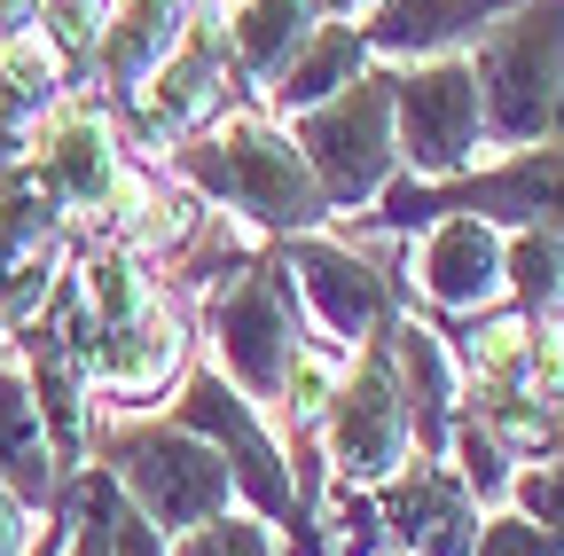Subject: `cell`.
Listing matches in <instances>:
<instances>
[{
	"mask_svg": "<svg viewBox=\"0 0 564 556\" xmlns=\"http://www.w3.org/2000/svg\"><path fill=\"white\" fill-rule=\"evenodd\" d=\"M158 157H165V173H173L188 196H204L212 212L251 220V228L274 236V243H282V236H314V228L329 220V204H322V188H314L299 142H291L274 118H259V110L212 118L204 133H188V142H173V150H158Z\"/></svg>",
	"mask_w": 564,
	"mask_h": 556,
	"instance_id": "obj_1",
	"label": "cell"
},
{
	"mask_svg": "<svg viewBox=\"0 0 564 556\" xmlns=\"http://www.w3.org/2000/svg\"><path fill=\"white\" fill-rule=\"evenodd\" d=\"M478 126L494 150L564 142V0H518L470 47Z\"/></svg>",
	"mask_w": 564,
	"mask_h": 556,
	"instance_id": "obj_2",
	"label": "cell"
},
{
	"mask_svg": "<svg viewBox=\"0 0 564 556\" xmlns=\"http://www.w3.org/2000/svg\"><path fill=\"white\" fill-rule=\"evenodd\" d=\"M447 212H470L502 236H564V142H533V150H510L502 165H470L455 181H408L392 173L369 228L384 236H408V228H432Z\"/></svg>",
	"mask_w": 564,
	"mask_h": 556,
	"instance_id": "obj_3",
	"label": "cell"
},
{
	"mask_svg": "<svg viewBox=\"0 0 564 556\" xmlns=\"http://www.w3.org/2000/svg\"><path fill=\"white\" fill-rule=\"evenodd\" d=\"M87 455H95V470H110V486L165 541L228 517V502H236L228 462L212 455L196 432H181L173 415H126V424H102V439H87Z\"/></svg>",
	"mask_w": 564,
	"mask_h": 556,
	"instance_id": "obj_4",
	"label": "cell"
},
{
	"mask_svg": "<svg viewBox=\"0 0 564 556\" xmlns=\"http://www.w3.org/2000/svg\"><path fill=\"white\" fill-rule=\"evenodd\" d=\"M204 329L220 345V377L251 400V407H282V384H291V361L306 345V314H299V283L282 251H251L236 274L204 291Z\"/></svg>",
	"mask_w": 564,
	"mask_h": 556,
	"instance_id": "obj_5",
	"label": "cell"
},
{
	"mask_svg": "<svg viewBox=\"0 0 564 556\" xmlns=\"http://www.w3.org/2000/svg\"><path fill=\"white\" fill-rule=\"evenodd\" d=\"M282 133L299 142V157H306V173H314L329 212H361V204H377L384 181L400 173V150H392V63H369L345 95L299 110Z\"/></svg>",
	"mask_w": 564,
	"mask_h": 556,
	"instance_id": "obj_6",
	"label": "cell"
},
{
	"mask_svg": "<svg viewBox=\"0 0 564 556\" xmlns=\"http://www.w3.org/2000/svg\"><path fill=\"white\" fill-rule=\"evenodd\" d=\"M478 79L470 55H423L408 72H392V150L408 181H455L478 165Z\"/></svg>",
	"mask_w": 564,
	"mask_h": 556,
	"instance_id": "obj_7",
	"label": "cell"
},
{
	"mask_svg": "<svg viewBox=\"0 0 564 556\" xmlns=\"http://www.w3.org/2000/svg\"><path fill=\"white\" fill-rule=\"evenodd\" d=\"M322 455H329V478H345V486H384L408 455H415V439H408V400H400V377H392V345L384 337H369L361 353L345 361V384H337V400H329V415H322Z\"/></svg>",
	"mask_w": 564,
	"mask_h": 556,
	"instance_id": "obj_8",
	"label": "cell"
},
{
	"mask_svg": "<svg viewBox=\"0 0 564 556\" xmlns=\"http://www.w3.org/2000/svg\"><path fill=\"white\" fill-rule=\"evenodd\" d=\"M236 63H228V32L220 24H188L181 47L158 63L150 79H141L118 110H126V133L141 150H158V142H188V133H204L212 118H228V95H236Z\"/></svg>",
	"mask_w": 564,
	"mask_h": 556,
	"instance_id": "obj_9",
	"label": "cell"
},
{
	"mask_svg": "<svg viewBox=\"0 0 564 556\" xmlns=\"http://www.w3.org/2000/svg\"><path fill=\"white\" fill-rule=\"evenodd\" d=\"M274 251H282V266H291L306 314L322 321V337L337 345V353H361V345L384 337V321L400 314V274L392 266H369L352 243H329L314 228V236H282Z\"/></svg>",
	"mask_w": 564,
	"mask_h": 556,
	"instance_id": "obj_10",
	"label": "cell"
},
{
	"mask_svg": "<svg viewBox=\"0 0 564 556\" xmlns=\"http://www.w3.org/2000/svg\"><path fill=\"white\" fill-rule=\"evenodd\" d=\"M24 181H32L40 196L63 204L70 228L110 220L118 196H126L110 110H95V102H55V118H47V133H40V150H32V165H24Z\"/></svg>",
	"mask_w": 564,
	"mask_h": 556,
	"instance_id": "obj_11",
	"label": "cell"
},
{
	"mask_svg": "<svg viewBox=\"0 0 564 556\" xmlns=\"http://www.w3.org/2000/svg\"><path fill=\"white\" fill-rule=\"evenodd\" d=\"M70 251H79V228L63 220V204L40 196L24 173L0 181V329H17L47 283L70 266Z\"/></svg>",
	"mask_w": 564,
	"mask_h": 556,
	"instance_id": "obj_12",
	"label": "cell"
},
{
	"mask_svg": "<svg viewBox=\"0 0 564 556\" xmlns=\"http://www.w3.org/2000/svg\"><path fill=\"white\" fill-rule=\"evenodd\" d=\"M181 361H188V321L165 306V291L141 306L133 321H110L95 337V361H87V392L118 400V407H158L165 384H181Z\"/></svg>",
	"mask_w": 564,
	"mask_h": 556,
	"instance_id": "obj_13",
	"label": "cell"
},
{
	"mask_svg": "<svg viewBox=\"0 0 564 556\" xmlns=\"http://www.w3.org/2000/svg\"><path fill=\"white\" fill-rule=\"evenodd\" d=\"M384 345H392V377H400V400H408V439L423 462H447V439H455V415H463V369L447 353V337L432 314H392L384 321Z\"/></svg>",
	"mask_w": 564,
	"mask_h": 556,
	"instance_id": "obj_14",
	"label": "cell"
},
{
	"mask_svg": "<svg viewBox=\"0 0 564 556\" xmlns=\"http://www.w3.org/2000/svg\"><path fill=\"white\" fill-rule=\"evenodd\" d=\"M377 510H384V533H392L408 556H470V541H478L470 486H463L447 462H423V455H408V462L377 486Z\"/></svg>",
	"mask_w": 564,
	"mask_h": 556,
	"instance_id": "obj_15",
	"label": "cell"
},
{
	"mask_svg": "<svg viewBox=\"0 0 564 556\" xmlns=\"http://www.w3.org/2000/svg\"><path fill=\"white\" fill-rule=\"evenodd\" d=\"M502 228H486L470 212H447L423 228L415 243V291L432 314H486V306H502Z\"/></svg>",
	"mask_w": 564,
	"mask_h": 556,
	"instance_id": "obj_16",
	"label": "cell"
},
{
	"mask_svg": "<svg viewBox=\"0 0 564 556\" xmlns=\"http://www.w3.org/2000/svg\"><path fill=\"white\" fill-rule=\"evenodd\" d=\"M518 0H377L361 17V47L369 63H423V55H455V40H478L494 17H510Z\"/></svg>",
	"mask_w": 564,
	"mask_h": 556,
	"instance_id": "obj_17",
	"label": "cell"
},
{
	"mask_svg": "<svg viewBox=\"0 0 564 556\" xmlns=\"http://www.w3.org/2000/svg\"><path fill=\"white\" fill-rule=\"evenodd\" d=\"M0 486H9L32 517H40V510L55 517V502H63V462H55V447H47L40 400H32L17 353H0Z\"/></svg>",
	"mask_w": 564,
	"mask_h": 556,
	"instance_id": "obj_18",
	"label": "cell"
},
{
	"mask_svg": "<svg viewBox=\"0 0 564 556\" xmlns=\"http://www.w3.org/2000/svg\"><path fill=\"white\" fill-rule=\"evenodd\" d=\"M188 24H196L188 0H118L110 24H102V40H95V55H87V72L126 102V95L150 79L173 47H181V32H188Z\"/></svg>",
	"mask_w": 564,
	"mask_h": 556,
	"instance_id": "obj_19",
	"label": "cell"
},
{
	"mask_svg": "<svg viewBox=\"0 0 564 556\" xmlns=\"http://www.w3.org/2000/svg\"><path fill=\"white\" fill-rule=\"evenodd\" d=\"M369 72V47H361V24H314L306 40H299V55L282 63V72L259 87L267 95V110H282V118H299V110H314V102H329V95H345L352 79Z\"/></svg>",
	"mask_w": 564,
	"mask_h": 556,
	"instance_id": "obj_20",
	"label": "cell"
},
{
	"mask_svg": "<svg viewBox=\"0 0 564 556\" xmlns=\"http://www.w3.org/2000/svg\"><path fill=\"white\" fill-rule=\"evenodd\" d=\"M322 9H329V0H236V17L220 24L236 79H243V87H267L282 63L299 55V40L322 24Z\"/></svg>",
	"mask_w": 564,
	"mask_h": 556,
	"instance_id": "obj_21",
	"label": "cell"
},
{
	"mask_svg": "<svg viewBox=\"0 0 564 556\" xmlns=\"http://www.w3.org/2000/svg\"><path fill=\"white\" fill-rule=\"evenodd\" d=\"M502 306L518 314H564V236H510L502 243Z\"/></svg>",
	"mask_w": 564,
	"mask_h": 556,
	"instance_id": "obj_22",
	"label": "cell"
},
{
	"mask_svg": "<svg viewBox=\"0 0 564 556\" xmlns=\"http://www.w3.org/2000/svg\"><path fill=\"white\" fill-rule=\"evenodd\" d=\"M314 541H322V556H384V510H377V486H345V478H329V502H322V517H314Z\"/></svg>",
	"mask_w": 564,
	"mask_h": 556,
	"instance_id": "obj_23",
	"label": "cell"
},
{
	"mask_svg": "<svg viewBox=\"0 0 564 556\" xmlns=\"http://www.w3.org/2000/svg\"><path fill=\"white\" fill-rule=\"evenodd\" d=\"M447 470L470 486V502L486 510V502H510V478H518V462L502 455V447H494L478 424H470V415H455V439H447Z\"/></svg>",
	"mask_w": 564,
	"mask_h": 556,
	"instance_id": "obj_24",
	"label": "cell"
},
{
	"mask_svg": "<svg viewBox=\"0 0 564 556\" xmlns=\"http://www.w3.org/2000/svg\"><path fill=\"white\" fill-rule=\"evenodd\" d=\"M102 494H110V478L87 462V470H70L63 478V556H110V525H102Z\"/></svg>",
	"mask_w": 564,
	"mask_h": 556,
	"instance_id": "obj_25",
	"label": "cell"
},
{
	"mask_svg": "<svg viewBox=\"0 0 564 556\" xmlns=\"http://www.w3.org/2000/svg\"><path fill=\"white\" fill-rule=\"evenodd\" d=\"M110 9H118V0H40V32H47V47L70 63V72H87V55H95Z\"/></svg>",
	"mask_w": 564,
	"mask_h": 556,
	"instance_id": "obj_26",
	"label": "cell"
},
{
	"mask_svg": "<svg viewBox=\"0 0 564 556\" xmlns=\"http://www.w3.org/2000/svg\"><path fill=\"white\" fill-rule=\"evenodd\" d=\"M165 556H282V541H274V525H259V517H212V525H196V533H181V541H165Z\"/></svg>",
	"mask_w": 564,
	"mask_h": 556,
	"instance_id": "obj_27",
	"label": "cell"
},
{
	"mask_svg": "<svg viewBox=\"0 0 564 556\" xmlns=\"http://www.w3.org/2000/svg\"><path fill=\"white\" fill-rule=\"evenodd\" d=\"M510 502H518V517H533L541 533L564 541V455H556V462H525V470L510 478Z\"/></svg>",
	"mask_w": 564,
	"mask_h": 556,
	"instance_id": "obj_28",
	"label": "cell"
},
{
	"mask_svg": "<svg viewBox=\"0 0 564 556\" xmlns=\"http://www.w3.org/2000/svg\"><path fill=\"white\" fill-rule=\"evenodd\" d=\"M470 556H564V541H556V533H541V525H533V517H518V510H494V517H478Z\"/></svg>",
	"mask_w": 564,
	"mask_h": 556,
	"instance_id": "obj_29",
	"label": "cell"
},
{
	"mask_svg": "<svg viewBox=\"0 0 564 556\" xmlns=\"http://www.w3.org/2000/svg\"><path fill=\"white\" fill-rule=\"evenodd\" d=\"M24 548H32V510L0 486V556H24Z\"/></svg>",
	"mask_w": 564,
	"mask_h": 556,
	"instance_id": "obj_30",
	"label": "cell"
},
{
	"mask_svg": "<svg viewBox=\"0 0 564 556\" xmlns=\"http://www.w3.org/2000/svg\"><path fill=\"white\" fill-rule=\"evenodd\" d=\"M32 32H40V0H0V47L32 40Z\"/></svg>",
	"mask_w": 564,
	"mask_h": 556,
	"instance_id": "obj_31",
	"label": "cell"
},
{
	"mask_svg": "<svg viewBox=\"0 0 564 556\" xmlns=\"http://www.w3.org/2000/svg\"><path fill=\"white\" fill-rule=\"evenodd\" d=\"M24 556H63V510H55V517H47V525H40V541H32V548H24Z\"/></svg>",
	"mask_w": 564,
	"mask_h": 556,
	"instance_id": "obj_32",
	"label": "cell"
},
{
	"mask_svg": "<svg viewBox=\"0 0 564 556\" xmlns=\"http://www.w3.org/2000/svg\"><path fill=\"white\" fill-rule=\"evenodd\" d=\"M329 9H361V17H369V9H377V0H329Z\"/></svg>",
	"mask_w": 564,
	"mask_h": 556,
	"instance_id": "obj_33",
	"label": "cell"
}]
</instances>
